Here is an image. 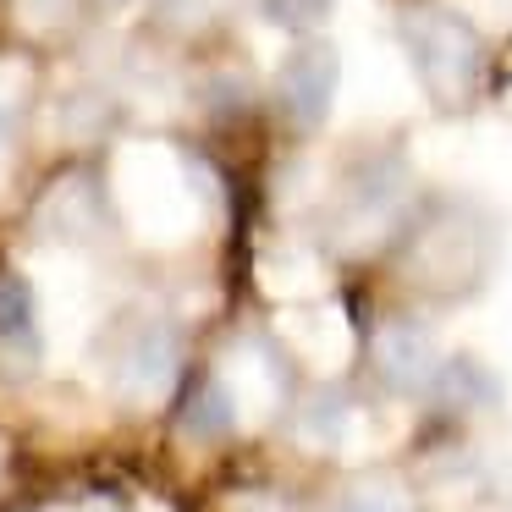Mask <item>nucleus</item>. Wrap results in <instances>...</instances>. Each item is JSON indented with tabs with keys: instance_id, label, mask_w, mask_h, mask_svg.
I'll return each instance as SVG.
<instances>
[{
	"instance_id": "f257e3e1",
	"label": "nucleus",
	"mask_w": 512,
	"mask_h": 512,
	"mask_svg": "<svg viewBox=\"0 0 512 512\" xmlns=\"http://www.w3.org/2000/svg\"><path fill=\"white\" fill-rule=\"evenodd\" d=\"M397 39L413 61V78L424 83L435 105L457 111L474 100L479 72H485V45L468 17H457L452 6H435V0H413L397 17Z\"/></svg>"
},
{
	"instance_id": "f03ea898",
	"label": "nucleus",
	"mask_w": 512,
	"mask_h": 512,
	"mask_svg": "<svg viewBox=\"0 0 512 512\" xmlns=\"http://www.w3.org/2000/svg\"><path fill=\"white\" fill-rule=\"evenodd\" d=\"M408 171L402 160H364L342 177V193H336L331 210V232L342 248H369L375 237H386L397 226V215L408 210Z\"/></svg>"
},
{
	"instance_id": "7ed1b4c3",
	"label": "nucleus",
	"mask_w": 512,
	"mask_h": 512,
	"mask_svg": "<svg viewBox=\"0 0 512 512\" xmlns=\"http://www.w3.org/2000/svg\"><path fill=\"white\" fill-rule=\"evenodd\" d=\"M490 265V226L474 210H435L408 248V270L424 287H468Z\"/></svg>"
},
{
	"instance_id": "20e7f679",
	"label": "nucleus",
	"mask_w": 512,
	"mask_h": 512,
	"mask_svg": "<svg viewBox=\"0 0 512 512\" xmlns=\"http://www.w3.org/2000/svg\"><path fill=\"white\" fill-rule=\"evenodd\" d=\"M177 364H182V347H177V331L166 320H138L133 331L122 336L111 358V380L127 402H160L171 386H177Z\"/></svg>"
},
{
	"instance_id": "39448f33",
	"label": "nucleus",
	"mask_w": 512,
	"mask_h": 512,
	"mask_svg": "<svg viewBox=\"0 0 512 512\" xmlns=\"http://www.w3.org/2000/svg\"><path fill=\"white\" fill-rule=\"evenodd\" d=\"M336 78H342L336 50L325 45V39H298L276 67V100H281V111H287V122L320 127L325 111H331V100H336Z\"/></svg>"
},
{
	"instance_id": "423d86ee",
	"label": "nucleus",
	"mask_w": 512,
	"mask_h": 512,
	"mask_svg": "<svg viewBox=\"0 0 512 512\" xmlns=\"http://www.w3.org/2000/svg\"><path fill=\"white\" fill-rule=\"evenodd\" d=\"M441 347H435L430 325L424 320H386L375 331V369L391 391H430L435 375H441Z\"/></svg>"
},
{
	"instance_id": "0eeeda50",
	"label": "nucleus",
	"mask_w": 512,
	"mask_h": 512,
	"mask_svg": "<svg viewBox=\"0 0 512 512\" xmlns=\"http://www.w3.org/2000/svg\"><path fill=\"white\" fill-rule=\"evenodd\" d=\"M39 331H34V292L23 276H0V364L6 369H34Z\"/></svg>"
},
{
	"instance_id": "6e6552de",
	"label": "nucleus",
	"mask_w": 512,
	"mask_h": 512,
	"mask_svg": "<svg viewBox=\"0 0 512 512\" xmlns=\"http://www.w3.org/2000/svg\"><path fill=\"white\" fill-rule=\"evenodd\" d=\"M358 424H364V413H358L353 397H342V391H320V397L303 402L298 413V430L309 446H320V452H347L358 435Z\"/></svg>"
},
{
	"instance_id": "1a4fd4ad",
	"label": "nucleus",
	"mask_w": 512,
	"mask_h": 512,
	"mask_svg": "<svg viewBox=\"0 0 512 512\" xmlns=\"http://www.w3.org/2000/svg\"><path fill=\"white\" fill-rule=\"evenodd\" d=\"M430 391L446 408H490L496 402V375L485 364H474V358H446Z\"/></svg>"
},
{
	"instance_id": "9d476101",
	"label": "nucleus",
	"mask_w": 512,
	"mask_h": 512,
	"mask_svg": "<svg viewBox=\"0 0 512 512\" xmlns=\"http://www.w3.org/2000/svg\"><path fill=\"white\" fill-rule=\"evenodd\" d=\"M232 424H237V402H232V391H226L221 375L204 380L188 397V408H182V430H188L193 441H221Z\"/></svg>"
},
{
	"instance_id": "9b49d317",
	"label": "nucleus",
	"mask_w": 512,
	"mask_h": 512,
	"mask_svg": "<svg viewBox=\"0 0 512 512\" xmlns=\"http://www.w3.org/2000/svg\"><path fill=\"white\" fill-rule=\"evenodd\" d=\"M336 512H413V501L402 496L397 485H380V479H375V485H353V490H347Z\"/></svg>"
},
{
	"instance_id": "f8f14e48",
	"label": "nucleus",
	"mask_w": 512,
	"mask_h": 512,
	"mask_svg": "<svg viewBox=\"0 0 512 512\" xmlns=\"http://www.w3.org/2000/svg\"><path fill=\"white\" fill-rule=\"evenodd\" d=\"M265 12L281 28H314L331 17V0H265Z\"/></svg>"
},
{
	"instance_id": "ddd939ff",
	"label": "nucleus",
	"mask_w": 512,
	"mask_h": 512,
	"mask_svg": "<svg viewBox=\"0 0 512 512\" xmlns=\"http://www.w3.org/2000/svg\"><path fill=\"white\" fill-rule=\"evenodd\" d=\"M67 12H72V0H17V17L28 28H56Z\"/></svg>"
}]
</instances>
